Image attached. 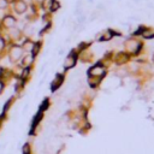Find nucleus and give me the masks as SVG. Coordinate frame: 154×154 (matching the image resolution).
<instances>
[{
  "mask_svg": "<svg viewBox=\"0 0 154 154\" xmlns=\"http://www.w3.org/2000/svg\"><path fill=\"white\" fill-rule=\"evenodd\" d=\"M22 54V49L19 47H14L11 51V60L12 61H16Z\"/></svg>",
  "mask_w": 154,
  "mask_h": 154,
  "instance_id": "1",
  "label": "nucleus"
},
{
  "mask_svg": "<svg viewBox=\"0 0 154 154\" xmlns=\"http://www.w3.org/2000/svg\"><path fill=\"white\" fill-rule=\"evenodd\" d=\"M138 47H140L138 42H136L134 40H130V41L126 42V48L129 49V51H131V52H136V51L138 49Z\"/></svg>",
  "mask_w": 154,
  "mask_h": 154,
  "instance_id": "2",
  "label": "nucleus"
},
{
  "mask_svg": "<svg viewBox=\"0 0 154 154\" xmlns=\"http://www.w3.org/2000/svg\"><path fill=\"white\" fill-rule=\"evenodd\" d=\"M75 63H76V58L72 57V54H71V56H69L66 58L65 63H64V68H65V69H70V68H72L75 65Z\"/></svg>",
  "mask_w": 154,
  "mask_h": 154,
  "instance_id": "3",
  "label": "nucleus"
},
{
  "mask_svg": "<svg viewBox=\"0 0 154 154\" xmlns=\"http://www.w3.org/2000/svg\"><path fill=\"white\" fill-rule=\"evenodd\" d=\"M25 9H27V5H25L24 1H18L15 5V10H16L17 14H23V12L25 11Z\"/></svg>",
  "mask_w": 154,
  "mask_h": 154,
  "instance_id": "4",
  "label": "nucleus"
},
{
  "mask_svg": "<svg viewBox=\"0 0 154 154\" xmlns=\"http://www.w3.org/2000/svg\"><path fill=\"white\" fill-rule=\"evenodd\" d=\"M15 23H16V19L12 17V16H6L5 18H4V24L6 25V27H14L15 25Z\"/></svg>",
  "mask_w": 154,
  "mask_h": 154,
  "instance_id": "5",
  "label": "nucleus"
},
{
  "mask_svg": "<svg viewBox=\"0 0 154 154\" xmlns=\"http://www.w3.org/2000/svg\"><path fill=\"white\" fill-rule=\"evenodd\" d=\"M105 71H104V69H102L101 66H94L93 69H91V75H93V76H100Z\"/></svg>",
  "mask_w": 154,
  "mask_h": 154,
  "instance_id": "6",
  "label": "nucleus"
},
{
  "mask_svg": "<svg viewBox=\"0 0 154 154\" xmlns=\"http://www.w3.org/2000/svg\"><path fill=\"white\" fill-rule=\"evenodd\" d=\"M61 82H63V77H61L60 75H58L57 78H56V81H54V83H52V91H56L58 87H60V83H61Z\"/></svg>",
  "mask_w": 154,
  "mask_h": 154,
  "instance_id": "7",
  "label": "nucleus"
},
{
  "mask_svg": "<svg viewBox=\"0 0 154 154\" xmlns=\"http://www.w3.org/2000/svg\"><path fill=\"white\" fill-rule=\"evenodd\" d=\"M33 48H34V43H31V42H27V43H25V46H24L25 51H31Z\"/></svg>",
  "mask_w": 154,
  "mask_h": 154,
  "instance_id": "8",
  "label": "nucleus"
},
{
  "mask_svg": "<svg viewBox=\"0 0 154 154\" xmlns=\"http://www.w3.org/2000/svg\"><path fill=\"white\" fill-rule=\"evenodd\" d=\"M52 4H53V0H45V3H43V7L48 9V7L52 6Z\"/></svg>",
  "mask_w": 154,
  "mask_h": 154,
  "instance_id": "9",
  "label": "nucleus"
},
{
  "mask_svg": "<svg viewBox=\"0 0 154 154\" xmlns=\"http://www.w3.org/2000/svg\"><path fill=\"white\" fill-rule=\"evenodd\" d=\"M31 59H33V57L31 56H29V57H27L24 60H23V65H29V64L31 63Z\"/></svg>",
  "mask_w": 154,
  "mask_h": 154,
  "instance_id": "10",
  "label": "nucleus"
},
{
  "mask_svg": "<svg viewBox=\"0 0 154 154\" xmlns=\"http://www.w3.org/2000/svg\"><path fill=\"white\" fill-rule=\"evenodd\" d=\"M6 6V0H0V9H4Z\"/></svg>",
  "mask_w": 154,
  "mask_h": 154,
  "instance_id": "11",
  "label": "nucleus"
},
{
  "mask_svg": "<svg viewBox=\"0 0 154 154\" xmlns=\"http://www.w3.org/2000/svg\"><path fill=\"white\" fill-rule=\"evenodd\" d=\"M4 47V41H3V38H0V49H1Z\"/></svg>",
  "mask_w": 154,
  "mask_h": 154,
  "instance_id": "12",
  "label": "nucleus"
},
{
  "mask_svg": "<svg viewBox=\"0 0 154 154\" xmlns=\"http://www.w3.org/2000/svg\"><path fill=\"white\" fill-rule=\"evenodd\" d=\"M1 91H3V83L0 82V93H1Z\"/></svg>",
  "mask_w": 154,
  "mask_h": 154,
  "instance_id": "13",
  "label": "nucleus"
},
{
  "mask_svg": "<svg viewBox=\"0 0 154 154\" xmlns=\"http://www.w3.org/2000/svg\"><path fill=\"white\" fill-rule=\"evenodd\" d=\"M25 1H28V3H30V1H31V0H24V3H25Z\"/></svg>",
  "mask_w": 154,
  "mask_h": 154,
  "instance_id": "14",
  "label": "nucleus"
},
{
  "mask_svg": "<svg viewBox=\"0 0 154 154\" xmlns=\"http://www.w3.org/2000/svg\"><path fill=\"white\" fill-rule=\"evenodd\" d=\"M9 1H12V0H9Z\"/></svg>",
  "mask_w": 154,
  "mask_h": 154,
  "instance_id": "15",
  "label": "nucleus"
}]
</instances>
